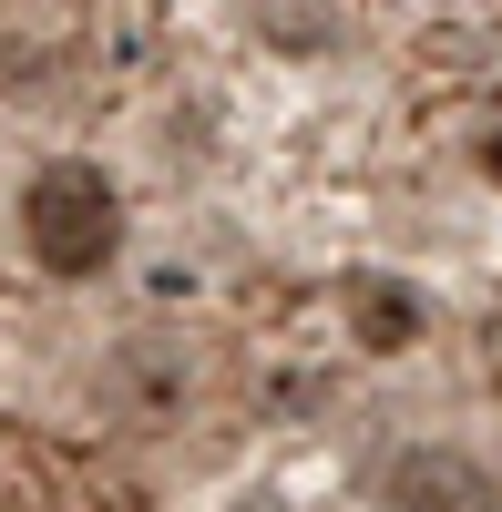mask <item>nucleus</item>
I'll use <instances>...</instances> for the list:
<instances>
[{
	"instance_id": "f257e3e1",
	"label": "nucleus",
	"mask_w": 502,
	"mask_h": 512,
	"mask_svg": "<svg viewBox=\"0 0 502 512\" xmlns=\"http://www.w3.org/2000/svg\"><path fill=\"white\" fill-rule=\"evenodd\" d=\"M21 226H31V256L52 277H93L123 246V195L93 175V164H41L31 195H21Z\"/></svg>"
},
{
	"instance_id": "f03ea898",
	"label": "nucleus",
	"mask_w": 502,
	"mask_h": 512,
	"mask_svg": "<svg viewBox=\"0 0 502 512\" xmlns=\"http://www.w3.org/2000/svg\"><path fill=\"white\" fill-rule=\"evenodd\" d=\"M390 512H502V482L472 451H410L390 461Z\"/></svg>"
},
{
	"instance_id": "7ed1b4c3",
	"label": "nucleus",
	"mask_w": 502,
	"mask_h": 512,
	"mask_svg": "<svg viewBox=\"0 0 502 512\" xmlns=\"http://www.w3.org/2000/svg\"><path fill=\"white\" fill-rule=\"evenodd\" d=\"M410 328H421V308H410L400 287H359V338H369V349H400Z\"/></svg>"
}]
</instances>
